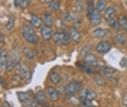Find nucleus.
Masks as SVG:
<instances>
[{
	"label": "nucleus",
	"mask_w": 127,
	"mask_h": 107,
	"mask_svg": "<svg viewBox=\"0 0 127 107\" xmlns=\"http://www.w3.org/2000/svg\"><path fill=\"white\" fill-rule=\"evenodd\" d=\"M87 19L90 20V23L94 26H98L101 23V15L100 12L97 10V7L94 6L93 0H88V4H87Z\"/></svg>",
	"instance_id": "1"
},
{
	"label": "nucleus",
	"mask_w": 127,
	"mask_h": 107,
	"mask_svg": "<svg viewBox=\"0 0 127 107\" xmlns=\"http://www.w3.org/2000/svg\"><path fill=\"white\" fill-rule=\"evenodd\" d=\"M17 99L23 104L25 107H38L39 101L36 99V96H33L31 91H25V93H17Z\"/></svg>",
	"instance_id": "2"
},
{
	"label": "nucleus",
	"mask_w": 127,
	"mask_h": 107,
	"mask_svg": "<svg viewBox=\"0 0 127 107\" xmlns=\"http://www.w3.org/2000/svg\"><path fill=\"white\" fill-rule=\"evenodd\" d=\"M22 36H23L25 41L28 42V43H31V45H36L39 42V38H38V35L35 32V28L32 25L22 26Z\"/></svg>",
	"instance_id": "3"
},
{
	"label": "nucleus",
	"mask_w": 127,
	"mask_h": 107,
	"mask_svg": "<svg viewBox=\"0 0 127 107\" xmlns=\"http://www.w3.org/2000/svg\"><path fill=\"white\" fill-rule=\"evenodd\" d=\"M52 39L55 41V43L58 45H68L69 42L72 41L71 38V33L66 32V31H56L52 36Z\"/></svg>",
	"instance_id": "4"
},
{
	"label": "nucleus",
	"mask_w": 127,
	"mask_h": 107,
	"mask_svg": "<svg viewBox=\"0 0 127 107\" xmlns=\"http://www.w3.org/2000/svg\"><path fill=\"white\" fill-rule=\"evenodd\" d=\"M81 88H82V85H81V81H78V80H74V81L68 82V84L64 87V94H65L66 97H71V96H75V94H78Z\"/></svg>",
	"instance_id": "5"
},
{
	"label": "nucleus",
	"mask_w": 127,
	"mask_h": 107,
	"mask_svg": "<svg viewBox=\"0 0 127 107\" xmlns=\"http://www.w3.org/2000/svg\"><path fill=\"white\" fill-rule=\"evenodd\" d=\"M19 58H20V52L17 49H13L9 54V59H7V64H6V71H7V72L15 71V67L17 65V62H20Z\"/></svg>",
	"instance_id": "6"
},
{
	"label": "nucleus",
	"mask_w": 127,
	"mask_h": 107,
	"mask_svg": "<svg viewBox=\"0 0 127 107\" xmlns=\"http://www.w3.org/2000/svg\"><path fill=\"white\" fill-rule=\"evenodd\" d=\"M15 71L17 75H20L25 81H29L32 77V70H29L28 67H25L22 62H17V65L15 67Z\"/></svg>",
	"instance_id": "7"
},
{
	"label": "nucleus",
	"mask_w": 127,
	"mask_h": 107,
	"mask_svg": "<svg viewBox=\"0 0 127 107\" xmlns=\"http://www.w3.org/2000/svg\"><path fill=\"white\" fill-rule=\"evenodd\" d=\"M94 48H95V52H98L100 55H104V54L110 52L113 46H111V42L105 41V39H101V41L98 42V43L95 45Z\"/></svg>",
	"instance_id": "8"
},
{
	"label": "nucleus",
	"mask_w": 127,
	"mask_h": 107,
	"mask_svg": "<svg viewBox=\"0 0 127 107\" xmlns=\"http://www.w3.org/2000/svg\"><path fill=\"white\" fill-rule=\"evenodd\" d=\"M91 35H93V38H97V39H104L105 36L110 35V29H107V28H95L91 32Z\"/></svg>",
	"instance_id": "9"
},
{
	"label": "nucleus",
	"mask_w": 127,
	"mask_h": 107,
	"mask_svg": "<svg viewBox=\"0 0 127 107\" xmlns=\"http://www.w3.org/2000/svg\"><path fill=\"white\" fill-rule=\"evenodd\" d=\"M77 68H79L82 72H85V74H95V70L93 65H90V64H87L85 61H78L77 64Z\"/></svg>",
	"instance_id": "10"
},
{
	"label": "nucleus",
	"mask_w": 127,
	"mask_h": 107,
	"mask_svg": "<svg viewBox=\"0 0 127 107\" xmlns=\"http://www.w3.org/2000/svg\"><path fill=\"white\" fill-rule=\"evenodd\" d=\"M54 33L55 32H54L52 26H42V28H40V36H42L43 41H49V39H52Z\"/></svg>",
	"instance_id": "11"
},
{
	"label": "nucleus",
	"mask_w": 127,
	"mask_h": 107,
	"mask_svg": "<svg viewBox=\"0 0 127 107\" xmlns=\"http://www.w3.org/2000/svg\"><path fill=\"white\" fill-rule=\"evenodd\" d=\"M79 99H85V100H94L97 97V94H95V91L90 90V88H81L78 93Z\"/></svg>",
	"instance_id": "12"
},
{
	"label": "nucleus",
	"mask_w": 127,
	"mask_h": 107,
	"mask_svg": "<svg viewBox=\"0 0 127 107\" xmlns=\"http://www.w3.org/2000/svg\"><path fill=\"white\" fill-rule=\"evenodd\" d=\"M48 81L51 82L52 85H56V84H59V82H61V74L58 72V70H56V68H54V70L49 72V75H48Z\"/></svg>",
	"instance_id": "13"
},
{
	"label": "nucleus",
	"mask_w": 127,
	"mask_h": 107,
	"mask_svg": "<svg viewBox=\"0 0 127 107\" xmlns=\"http://www.w3.org/2000/svg\"><path fill=\"white\" fill-rule=\"evenodd\" d=\"M116 7H113V6H108V7L104 10V15H103V17H104V20L105 22H110V20H113V19H116Z\"/></svg>",
	"instance_id": "14"
},
{
	"label": "nucleus",
	"mask_w": 127,
	"mask_h": 107,
	"mask_svg": "<svg viewBox=\"0 0 127 107\" xmlns=\"http://www.w3.org/2000/svg\"><path fill=\"white\" fill-rule=\"evenodd\" d=\"M114 43L119 45V46H126L127 43V38H126V33L123 32H117L114 35Z\"/></svg>",
	"instance_id": "15"
},
{
	"label": "nucleus",
	"mask_w": 127,
	"mask_h": 107,
	"mask_svg": "<svg viewBox=\"0 0 127 107\" xmlns=\"http://www.w3.org/2000/svg\"><path fill=\"white\" fill-rule=\"evenodd\" d=\"M7 59H9V54L6 49H1L0 52V68H1V71L4 72L6 71V64H7Z\"/></svg>",
	"instance_id": "16"
},
{
	"label": "nucleus",
	"mask_w": 127,
	"mask_h": 107,
	"mask_svg": "<svg viewBox=\"0 0 127 107\" xmlns=\"http://www.w3.org/2000/svg\"><path fill=\"white\" fill-rule=\"evenodd\" d=\"M36 99H38V101H39V106H45V107H49V104H48V101H46V96H48V93H45V91H38L36 94Z\"/></svg>",
	"instance_id": "17"
},
{
	"label": "nucleus",
	"mask_w": 127,
	"mask_h": 107,
	"mask_svg": "<svg viewBox=\"0 0 127 107\" xmlns=\"http://www.w3.org/2000/svg\"><path fill=\"white\" fill-rule=\"evenodd\" d=\"M98 72L101 75H104V77H114L116 75V70H113V68H110V67H100V70H98Z\"/></svg>",
	"instance_id": "18"
},
{
	"label": "nucleus",
	"mask_w": 127,
	"mask_h": 107,
	"mask_svg": "<svg viewBox=\"0 0 127 107\" xmlns=\"http://www.w3.org/2000/svg\"><path fill=\"white\" fill-rule=\"evenodd\" d=\"M84 61H85L87 64H90V65H93V67H98V58L95 57L94 54H87V55L84 57Z\"/></svg>",
	"instance_id": "19"
},
{
	"label": "nucleus",
	"mask_w": 127,
	"mask_h": 107,
	"mask_svg": "<svg viewBox=\"0 0 127 107\" xmlns=\"http://www.w3.org/2000/svg\"><path fill=\"white\" fill-rule=\"evenodd\" d=\"M22 54H23V57L28 61H33L35 59V52H33V49H32L31 46H25L23 49H22Z\"/></svg>",
	"instance_id": "20"
},
{
	"label": "nucleus",
	"mask_w": 127,
	"mask_h": 107,
	"mask_svg": "<svg viewBox=\"0 0 127 107\" xmlns=\"http://www.w3.org/2000/svg\"><path fill=\"white\" fill-rule=\"evenodd\" d=\"M31 25L33 26V28L40 29V28L43 26V20H42L39 16H36V15H32V16H31Z\"/></svg>",
	"instance_id": "21"
},
{
	"label": "nucleus",
	"mask_w": 127,
	"mask_h": 107,
	"mask_svg": "<svg viewBox=\"0 0 127 107\" xmlns=\"http://www.w3.org/2000/svg\"><path fill=\"white\" fill-rule=\"evenodd\" d=\"M46 93H48V97L52 100V101H56V100H58V97H59V93H58V90H56V88H54V87H48Z\"/></svg>",
	"instance_id": "22"
},
{
	"label": "nucleus",
	"mask_w": 127,
	"mask_h": 107,
	"mask_svg": "<svg viewBox=\"0 0 127 107\" xmlns=\"http://www.w3.org/2000/svg\"><path fill=\"white\" fill-rule=\"evenodd\" d=\"M74 10H75V13L85 12V4L82 3V0H75L74 1Z\"/></svg>",
	"instance_id": "23"
},
{
	"label": "nucleus",
	"mask_w": 127,
	"mask_h": 107,
	"mask_svg": "<svg viewBox=\"0 0 127 107\" xmlns=\"http://www.w3.org/2000/svg\"><path fill=\"white\" fill-rule=\"evenodd\" d=\"M69 33H71L72 41H74V42H79V39H81V32H79L78 28H71Z\"/></svg>",
	"instance_id": "24"
},
{
	"label": "nucleus",
	"mask_w": 127,
	"mask_h": 107,
	"mask_svg": "<svg viewBox=\"0 0 127 107\" xmlns=\"http://www.w3.org/2000/svg\"><path fill=\"white\" fill-rule=\"evenodd\" d=\"M95 7H97V10H98V12H104L105 9L108 7V4H107V1H105V0H97Z\"/></svg>",
	"instance_id": "25"
},
{
	"label": "nucleus",
	"mask_w": 127,
	"mask_h": 107,
	"mask_svg": "<svg viewBox=\"0 0 127 107\" xmlns=\"http://www.w3.org/2000/svg\"><path fill=\"white\" fill-rule=\"evenodd\" d=\"M117 19H119V22H120L121 29H123L124 32H127V16H126V15H120Z\"/></svg>",
	"instance_id": "26"
},
{
	"label": "nucleus",
	"mask_w": 127,
	"mask_h": 107,
	"mask_svg": "<svg viewBox=\"0 0 127 107\" xmlns=\"http://www.w3.org/2000/svg\"><path fill=\"white\" fill-rule=\"evenodd\" d=\"M42 20H43L45 26H52V23H54V17H52L51 13H45L43 17H42Z\"/></svg>",
	"instance_id": "27"
},
{
	"label": "nucleus",
	"mask_w": 127,
	"mask_h": 107,
	"mask_svg": "<svg viewBox=\"0 0 127 107\" xmlns=\"http://www.w3.org/2000/svg\"><path fill=\"white\" fill-rule=\"evenodd\" d=\"M107 23H108V26H110L111 29H114V31H121V26H120L119 19H113V20L107 22Z\"/></svg>",
	"instance_id": "28"
},
{
	"label": "nucleus",
	"mask_w": 127,
	"mask_h": 107,
	"mask_svg": "<svg viewBox=\"0 0 127 107\" xmlns=\"http://www.w3.org/2000/svg\"><path fill=\"white\" fill-rule=\"evenodd\" d=\"M79 106H81V107H95V103L93 101V100L79 99Z\"/></svg>",
	"instance_id": "29"
},
{
	"label": "nucleus",
	"mask_w": 127,
	"mask_h": 107,
	"mask_svg": "<svg viewBox=\"0 0 127 107\" xmlns=\"http://www.w3.org/2000/svg\"><path fill=\"white\" fill-rule=\"evenodd\" d=\"M90 51H91V45L90 43H85L82 48H79V55L81 57H85L87 54H90Z\"/></svg>",
	"instance_id": "30"
},
{
	"label": "nucleus",
	"mask_w": 127,
	"mask_h": 107,
	"mask_svg": "<svg viewBox=\"0 0 127 107\" xmlns=\"http://www.w3.org/2000/svg\"><path fill=\"white\" fill-rule=\"evenodd\" d=\"M59 7H61V1H59V0H52V1L49 3V9L54 10V12H55V10H59Z\"/></svg>",
	"instance_id": "31"
},
{
	"label": "nucleus",
	"mask_w": 127,
	"mask_h": 107,
	"mask_svg": "<svg viewBox=\"0 0 127 107\" xmlns=\"http://www.w3.org/2000/svg\"><path fill=\"white\" fill-rule=\"evenodd\" d=\"M94 81H95V84H98V85H104V84H105V77H104V75H95Z\"/></svg>",
	"instance_id": "32"
},
{
	"label": "nucleus",
	"mask_w": 127,
	"mask_h": 107,
	"mask_svg": "<svg viewBox=\"0 0 127 107\" xmlns=\"http://www.w3.org/2000/svg\"><path fill=\"white\" fill-rule=\"evenodd\" d=\"M29 4V0H16V6L19 7H26Z\"/></svg>",
	"instance_id": "33"
},
{
	"label": "nucleus",
	"mask_w": 127,
	"mask_h": 107,
	"mask_svg": "<svg viewBox=\"0 0 127 107\" xmlns=\"http://www.w3.org/2000/svg\"><path fill=\"white\" fill-rule=\"evenodd\" d=\"M13 25H15V19H13V17H9V22L6 23V28H7V29H12Z\"/></svg>",
	"instance_id": "34"
},
{
	"label": "nucleus",
	"mask_w": 127,
	"mask_h": 107,
	"mask_svg": "<svg viewBox=\"0 0 127 107\" xmlns=\"http://www.w3.org/2000/svg\"><path fill=\"white\" fill-rule=\"evenodd\" d=\"M121 104H123V107H127V94L121 97Z\"/></svg>",
	"instance_id": "35"
},
{
	"label": "nucleus",
	"mask_w": 127,
	"mask_h": 107,
	"mask_svg": "<svg viewBox=\"0 0 127 107\" xmlns=\"http://www.w3.org/2000/svg\"><path fill=\"white\" fill-rule=\"evenodd\" d=\"M1 107H12V106H10L9 103H6V101H4V103H1Z\"/></svg>",
	"instance_id": "36"
},
{
	"label": "nucleus",
	"mask_w": 127,
	"mask_h": 107,
	"mask_svg": "<svg viewBox=\"0 0 127 107\" xmlns=\"http://www.w3.org/2000/svg\"><path fill=\"white\" fill-rule=\"evenodd\" d=\"M40 1H45V3H51L52 0H40Z\"/></svg>",
	"instance_id": "37"
},
{
	"label": "nucleus",
	"mask_w": 127,
	"mask_h": 107,
	"mask_svg": "<svg viewBox=\"0 0 127 107\" xmlns=\"http://www.w3.org/2000/svg\"><path fill=\"white\" fill-rule=\"evenodd\" d=\"M126 7H127V0H126Z\"/></svg>",
	"instance_id": "38"
},
{
	"label": "nucleus",
	"mask_w": 127,
	"mask_h": 107,
	"mask_svg": "<svg viewBox=\"0 0 127 107\" xmlns=\"http://www.w3.org/2000/svg\"><path fill=\"white\" fill-rule=\"evenodd\" d=\"M58 107H62V106H58Z\"/></svg>",
	"instance_id": "39"
}]
</instances>
